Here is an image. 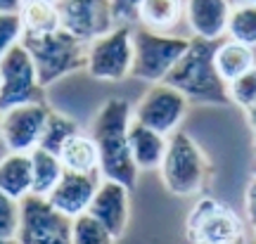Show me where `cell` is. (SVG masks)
<instances>
[{
  "mask_svg": "<svg viewBox=\"0 0 256 244\" xmlns=\"http://www.w3.org/2000/svg\"><path fill=\"white\" fill-rule=\"evenodd\" d=\"M133 112L128 100L112 98L100 107L90 126V138L100 150V173L104 180L126 185L128 190L138 180V166L128 145V128Z\"/></svg>",
  "mask_w": 256,
  "mask_h": 244,
  "instance_id": "1",
  "label": "cell"
},
{
  "mask_svg": "<svg viewBox=\"0 0 256 244\" xmlns=\"http://www.w3.org/2000/svg\"><path fill=\"white\" fill-rule=\"evenodd\" d=\"M214 40L190 38V46L176 64L171 74L164 78L166 86L183 92L185 100L192 104H230L228 83L223 81L214 66Z\"/></svg>",
  "mask_w": 256,
  "mask_h": 244,
  "instance_id": "2",
  "label": "cell"
},
{
  "mask_svg": "<svg viewBox=\"0 0 256 244\" xmlns=\"http://www.w3.org/2000/svg\"><path fill=\"white\" fill-rule=\"evenodd\" d=\"M22 46L26 48L31 60L36 64L40 86H52L55 81L86 69L88 62V43L78 40L69 31L57 28L43 36H22Z\"/></svg>",
  "mask_w": 256,
  "mask_h": 244,
  "instance_id": "3",
  "label": "cell"
},
{
  "mask_svg": "<svg viewBox=\"0 0 256 244\" xmlns=\"http://www.w3.org/2000/svg\"><path fill=\"white\" fill-rule=\"evenodd\" d=\"M166 190L178 197H190L204 188L211 176V164L202 147L188 133H171L164 162L159 166Z\"/></svg>",
  "mask_w": 256,
  "mask_h": 244,
  "instance_id": "4",
  "label": "cell"
},
{
  "mask_svg": "<svg viewBox=\"0 0 256 244\" xmlns=\"http://www.w3.org/2000/svg\"><path fill=\"white\" fill-rule=\"evenodd\" d=\"M190 46V38L156 34L145 26L133 28V72L142 81L164 83Z\"/></svg>",
  "mask_w": 256,
  "mask_h": 244,
  "instance_id": "5",
  "label": "cell"
},
{
  "mask_svg": "<svg viewBox=\"0 0 256 244\" xmlns=\"http://www.w3.org/2000/svg\"><path fill=\"white\" fill-rule=\"evenodd\" d=\"M185 232L190 244H247V228L242 218L211 197H202L192 206Z\"/></svg>",
  "mask_w": 256,
  "mask_h": 244,
  "instance_id": "6",
  "label": "cell"
},
{
  "mask_svg": "<svg viewBox=\"0 0 256 244\" xmlns=\"http://www.w3.org/2000/svg\"><path fill=\"white\" fill-rule=\"evenodd\" d=\"M43 90L31 54L22 43L14 46L0 60V112L46 102Z\"/></svg>",
  "mask_w": 256,
  "mask_h": 244,
  "instance_id": "7",
  "label": "cell"
},
{
  "mask_svg": "<svg viewBox=\"0 0 256 244\" xmlns=\"http://www.w3.org/2000/svg\"><path fill=\"white\" fill-rule=\"evenodd\" d=\"M86 69L98 81H124L133 72V26L119 24L88 43Z\"/></svg>",
  "mask_w": 256,
  "mask_h": 244,
  "instance_id": "8",
  "label": "cell"
},
{
  "mask_svg": "<svg viewBox=\"0 0 256 244\" xmlns=\"http://www.w3.org/2000/svg\"><path fill=\"white\" fill-rule=\"evenodd\" d=\"M19 244H72V218L60 214L46 197L28 194L22 199Z\"/></svg>",
  "mask_w": 256,
  "mask_h": 244,
  "instance_id": "9",
  "label": "cell"
},
{
  "mask_svg": "<svg viewBox=\"0 0 256 244\" xmlns=\"http://www.w3.org/2000/svg\"><path fill=\"white\" fill-rule=\"evenodd\" d=\"M188 104L190 102L185 100L183 92H178L166 83H154L138 102L136 112H133V121L152 128L162 136H168L183 121Z\"/></svg>",
  "mask_w": 256,
  "mask_h": 244,
  "instance_id": "10",
  "label": "cell"
},
{
  "mask_svg": "<svg viewBox=\"0 0 256 244\" xmlns=\"http://www.w3.org/2000/svg\"><path fill=\"white\" fill-rule=\"evenodd\" d=\"M57 10L62 28L83 43H92L116 26L112 0H57Z\"/></svg>",
  "mask_w": 256,
  "mask_h": 244,
  "instance_id": "11",
  "label": "cell"
},
{
  "mask_svg": "<svg viewBox=\"0 0 256 244\" xmlns=\"http://www.w3.org/2000/svg\"><path fill=\"white\" fill-rule=\"evenodd\" d=\"M52 109L48 102L22 104V107L2 112V138L10 152L31 154L40 142V133Z\"/></svg>",
  "mask_w": 256,
  "mask_h": 244,
  "instance_id": "12",
  "label": "cell"
},
{
  "mask_svg": "<svg viewBox=\"0 0 256 244\" xmlns=\"http://www.w3.org/2000/svg\"><path fill=\"white\" fill-rule=\"evenodd\" d=\"M98 188H100V171L95 173L64 171L60 182L55 185V190L50 192L46 199L52 204V208H57L60 214H64L66 218L74 220V218L88 214Z\"/></svg>",
  "mask_w": 256,
  "mask_h": 244,
  "instance_id": "13",
  "label": "cell"
},
{
  "mask_svg": "<svg viewBox=\"0 0 256 244\" xmlns=\"http://www.w3.org/2000/svg\"><path fill=\"white\" fill-rule=\"evenodd\" d=\"M128 208H130V204H128L126 185L114 182V180H102L98 192H95V197H92V202H90L88 214L119 240V237L126 232Z\"/></svg>",
  "mask_w": 256,
  "mask_h": 244,
  "instance_id": "14",
  "label": "cell"
},
{
  "mask_svg": "<svg viewBox=\"0 0 256 244\" xmlns=\"http://www.w3.org/2000/svg\"><path fill=\"white\" fill-rule=\"evenodd\" d=\"M230 12V0H185V19L194 38L218 43V38L228 34Z\"/></svg>",
  "mask_w": 256,
  "mask_h": 244,
  "instance_id": "15",
  "label": "cell"
},
{
  "mask_svg": "<svg viewBox=\"0 0 256 244\" xmlns=\"http://www.w3.org/2000/svg\"><path fill=\"white\" fill-rule=\"evenodd\" d=\"M128 145H130V154H133V162H136L138 168L152 171V168H159L162 162H164L168 140H166V136L156 133L152 128L142 126L138 121H130Z\"/></svg>",
  "mask_w": 256,
  "mask_h": 244,
  "instance_id": "16",
  "label": "cell"
},
{
  "mask_svg": "<svg viewBox=\"0 0 256 244\" xmlns=\"http://www.w3.org/2000/svg\"><path fill=\"white\" fill-rule=\"evenodd\" d=\"M214 66L218 76L226 83H232L235 78H240L242 74L252 72L256 66L254 62V48H247L238 43V40H223L216 46V52H214Z\"/></svg>",
  "mask_w": 256,
  "mask_h": 244,
  "instance_id": "17",
  "label": "cell"
},
{
  "mask_svg": "<svg viewBox=\"0 0 256 244\" xmlns=\"http://www.w3.org/2000/svg\"><path fill=\"white\" fill-rule=\"evenodd\" d=\"M0 192L22 202L31 194V159L28 154L10 152L0 162Z\"/></svg>",
  "mask_w": 256,
  "mask_h": 244,
  "instance_id": "18",
  "label": "cell"
},
{
  "mask_svg": "<svg viewBox=\"0 0 256 244\" xmlns=\"http://www.w3.org/2000/svg\"><path fill=\"white\" fill-rule=\"evenodd\" d=\"M185 0H142L138 10V22L140 26L156 31V34H168L171 28L183 19Z\"/></svg>",
  "mask_w": 256,
  "mask_h": 244,
  "instance_id": "19",
  "label": "cell"
},
{
  "mask_svg": "<svg viewBox=\"0 0 256 244\" xmlns=\"http://www.w3.org/2000/svg\"><path fill=\"white\" fill-rule=\"evenodd\" d=\"M64 171L74 173H95L100 171V150L95 145V140L86 133L74 136L60 152Z\"/></svg>",
  "mask_w": 256,
  "mask_h": 244,
  "instance_id": "20",
  "label": "cell"
},
{
  "mask_svg": "<svg viewBox=\"0 0 256 244\" xmlns=\"http://www.w3.org/2000/svg\"><path fill=\"white\" fill-rule=\"evenodd\" d=\"M31 159V194L36 197H48L50 192L55 190V185L60 182L64 173V166L60 162V156L52 152H46L36 147L34 152L28 154Z\"/></svg>",
  "mask_w": 256,
  "mask_h": 244,
  "instance_id": "21",
  "label": "cell"
},
{
  "mask_svg": "<svg viewBox=\"0 0 256 244\" xmlns=\"http://www.w3.org/2000/svg\"><path fill=\"white\" fill-rule=\"evenodd\" d=\"M19 14H22L24 34L28 36H43L62 28L57 0H26Z\"/></svg>",
  "mask_w": 256,
  "mask_h": 244,
  "instance_id": "22",
  "label": "cell"
},
{
  "mask_svg": "<svg viewBox=\"0 0 256 244\" xmlns=\"http://www.w3.org/2000/svg\"><path fill=\"white\" fill-rule=\"evenodd\" d=\"M78 133H81V128H78V124H76L72 116L60 114V112H50L46 126H43V133H40V142H38V147L60 156L62 147L66 145L74 136H78Z\"/></svg>",
  "mask_w": 256,
  "mask_h": 244,
  "instance_id": "23",
  "label": "cell"
},
{
  "mask_svg": "<svg viewBox=\"0 0 256 244\" xmlns=\"http://www.w3.org/2000/svg\"><path fill=\"white\" fill-rule=\"evenodd\" d=\"M230 40H238L247 48H256V5H238L230 12L228 22Z\"/></svg>",
  "mask_w": 256,
  "mask_h": 244,
  "instance_id": "24",
  "label": "cell"
},
{
  "mask_svg": "<svg viewBox=\"0 0 256 244\" xmlns=\"http://www.w3.org/2000/svg\"><path fill=\"white\" fill-rule=\"evenodd\" d=\"M116 237L107 228L98 223L90 214L74 218L72 220V244H114Z\"/></svg>",
  "mask_w": 256,
  "mask_h": 244,
  "instance_id": "25",
  "label": "cell"
},
{
  "mask_svg": "<svg viewBox=\"0 0 256 244\" xmlns=\"http://www.w3.org/2000/svg\"><path fill=\"white\" fill-rule=\"evenodd\" d=\"M19 226H22V202L0 192V237L17 240Z\"/></svg>",
  "mask_w": 256,
  "mask_h": 244,
  "instance_id": "26",
  "label": "cell"
},
{
  "mask_svg": "<svg viewBox=\"0 0 256 244\" xmlns=\"http://www.w3.org/2000/svg\"><path fill=\"white\" fill-rule=\"evenodd\" d=\"M228 95H230V102H235L244 112L254 104L256 102V66L252 72L242 74L232 83H228Z\"/></svg>",
  "mask_w": 256,
  "mask_h": 244,
  "instance_id": "27",
  "label": "cell"
},
{
  "mask_svg": "<svg viewBox=\"0 0 256 244\" xmlns=\"http://www.w3.org/2000/svg\"><path fill=\"white\" fill-rule=\"evenodd\" d=\"M22 36H24L22 14H0V60L22 43Z\"/></svg>",
  "mask_w": 256,
  "mask_h": 244,
  "instance_id": "28",
  "label": "cell"
},
{
  "mask_svg": "<svg viewBox=\"0 0 256 244\" xmlns=\"http://www.w3.org/2000/svg\"><path fill=\"white\" fill-rule=\"evenodd\" d=\"M142 5V0H112V14H114V22L116 26L119 24H133L138 22V10Z\"/></svg>",
  "mask_w": 256,
  "mask_h": 244,
  "instance_id": "29",
  "label": "cell"
},
{
  "mask_svg": "<svg viewBox=\"0 0 256 244\" xmlns=\"http://www.w3.org/2000/svg\"><path fill=\"white\" fill-rule=\"evenodd\" d=\"M244 204H247V216L256 223V178H252L247 188V197H244Z\"/></svg>",
  "mask_w": 256,
  "mask_h": 244,
  "instance_id": "30",
  "label": "cell"
},
{
  "mask_svg": "<svg viewBox=\"0 0 256 244\" xmlns=\"http://www.w3.org/2000/svg\"><path fill=\"white\" fill-rule=\"evenodd\" d=\"M24 0H0V14H19Z\"/></svg>",
  "mask_w": 256,
  "mask_h": 244,
  "instance_id": "31",
  "label": "cell"
},
{
  "mask_svg": "<svg viewBox=\"0 0 256 244\" xmlns=\"http://www.w3.org/2000/svg\"><path fill=\"white\" fill-rule=\"evenodd\" d=\"M8 154H10V150H8V145H5V138H2V112H0V162H2Z\"/></svg>",
  "mask_w": 256,
  "mask_h": 244,
  "instance_id": "32",
  "label": "cell"
},
{
  "mask_svg": "<svg viewBox=\"0 0 256 244\" xmlns=\"http://www.w3.org/2000/svg\"><path fill=\"white\" fill-rule=\"evenodd\" d=\"M247 121H249V128L254 130V136H256V102L247 109Z\"/></svg>",
  "mask_w": 256,
  "mask_h": 244,
  "instance_id": "33",
  "label": "cell"
},
{
  "mask_svg": "<svg viewBox=\"0 0 256 244\" xmlns=\"http://www.w3.org/2000/svg\"><path fill=\"white\" fill-rule=\"evenodd\" d=\"M230 5L232 8H238V5H256V0H230Z\"/></svg>",
  "mask_w": 256,
  "mask_h": 244,
  "instance_id": "34",
  "label": "cell"
},
{
  "mask_svg": "<svg viewBox=\"0 0 256 244\" xmlns=\"http://www.w3.org/2000/svg\"><path fill=\"white\" fill-rule=\"evenodd\" d=\"M0 244H19L17 240H5V237H0Z\"/></svg>",
  "mask_w": 256,
  "mask_h": 244,
  "instance_id": "35",
  "label": "cell"
},
{
  "mask_svg": "<svg viewBox=\"0 0 256 244\" xmlns=\"http://www.w3.org/2000/svg\"><path fill=\"white\" fill-rule=\"evenodd\" d=\"M254 152H256V138H254Z\"/></svg>",
  "mask_w": 256,
  "mask_h": 244,
  "instance_id": "36",
  "label": "cell"
},
{
  "mask_svg": "<svg viewBox=\"0 0 256 244\" xmlns=\"http://www.w3.org/2000/svg\"><path fill=\"white\" fill-rule=\"evenodd\" d=\"M254 235H256V223H254Z\"/></svg>",
  "mask_w": 256,
  "mask_h": 244,
  "instance_id": "37",
  "label": "cell"
},
{
  "mask_svg": "<svg viewBox=\"0 0 256 244\" xmlns=\"http://www.w3.org/2000/svg\"><path fill=\"white\" fill-rule=\"evenodd\" d=\"M254 178H256V168H254Z\"/></svg>",
  "mask_w": 256,
  "mask_h": 244,
  "instance_id": "38",
  "label": "cell"
},
{
  "mask_svg": "<svg viewBox=\"0 0 256 244\" xmlns=\"http://www.w3.org/2000/svg\"><path fill=\"white\" fill-rule=\"evenodd\" d=\"M24 2H26V0H24Z\"/></svg>",
  "mask_w": 256,
  "mask_h": 244,
  "instance_id": "39",
  "label": "cell"
}]
</instances>
